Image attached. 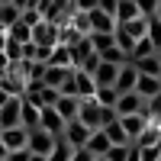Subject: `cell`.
<instances>
[{"label":"cell","mask_w":161,"mask_h":161,"mask_svg":"<svg viewBox=\"0 0 161 161\" xmlns=\"http://www.w3.org/2000/svg\"><path fill=\"white\" fill-rule=\"evenodd\" d=\"M74 119H80L87 129H100V126H106L110 119H116V110L113 106H100L97 100H80V106H77V116Z\"/></svg>","instance_id":"1"},{"label":"cell","mask_w":161,"mask_h":161,"mask_svg":"<svg viewBox=\"0 0 161 161\" xmlns=\"http://www.w3.org/2000/svg\"><path fill=\"white\" fill-rule=\"evenodd\" d=\"M52 145H55V136L45 129H26V148H29L32 155H48L52 152Z\"/></svg>","instance_id":"2"},{"label":"cell","mask_w":161,"mask_h":161,"mask_svg":"<svg viewBox=\"0 0 161 161\" xmlns=\"http://www.w3.org/2000/svg\"><path fill=\"white\" fill-rule=\"evenodd\" d=\"M29 42L36 45H45V48H55L58 45V23H48V19H39L32 26V39Z\"/></svg>","instance_id":"3"},{"label":"cell","mask_w":161,"mask_h":161,"mask_svg":"<svg viewBox=\"0 0 161 161\" xmlns=\"http://www.w3.org/2000/svg\"><path fill=\"white\" fill-rule=\"evenodd\" d=\"M90 132H93V129H87L80 119H68V123H64V129H61V136H64V142H68L71 148H84Z\"/></svg>","instance_id":"4"},{"label":"cell","mask_w":161,"mask_h":161,"mask_svg":"<svg viewBox=\"0 0 161 161\" xmlns=\"http://www.w3.org/2000/svg\"><path fill=\"white\" fill-rule=\"evenodd\" d=\"M136 80H139L136 64L126 61V64H119V74H116V80H113V87H116V93H129V90H136Z\"/></svg>","instance_id":"5"},{"label":"cell","mask_w":161,"mask_h":161,"mask_svg":"<svg viewBox=\"0 0 161 161\" xmlns=\"http://www.w3.org/2000/svg\"><path fill=\"white\" fill-rule=\"evenodd\" d=\"M119 126H123V132H126V139H129V145L139 139V132L148 126V116L145 113H129V116H119Z\"/></svg>","instance_id":"6"},{"label":"cell","mask_w":161,"mask_h":161,"mask_svg":"<svg viewBox=\"0 0 161 161\" xmlns=\"http://www.w3.org/2000/svg\"><path fill=\"white\" fill-rule=\"evenodd\" d=\"M39 129L52 132V136H61L64 119L58 116V110H55V106H42V110H39Z\"/></svg>","instance_id":"7"},{"label":"cell","mask_w":161,"mask_h":161,"mask_svg":"<svg viewBox=\"0 0 161 161\" xmlns=\"http://www.w3.org/2000/svg\"><path fill=\"white\" fill-rule=\"evenodd\" d=\"M19 126V97H7L0 103V129Z\"/></svg>","instance_id":"8"},{"label":"cell","mask_w":161,"mask_h":161,"mask_svg":"<svg viewBox=\"0 0 161 161\" xmlns=\"http://www.w3.org/2000/svg\"><path fill=\"white\" fill-rule=\"evenodd\" d=\"M142 97H139V93L136 90H129V93H119V97H116V103H113V110H116V116H129V113H139L142 110Z\"/></svg>","instance_id":"9"},{"label":"cell","mask_w":161,"mask_h":161,"mask_svg":"<svg viewBox=\"0 0 161 161\" xmlns=\"http://www.w3.org/2000/svg\"><path fill=\"white\" fill-rule=\"evenodd\" d=\"M116 74H119V64H113V61H100L97 68L90 71V77H93V84H97V87H113Z\"/></svg>","instance_id":"10"},{"label":"cell","mask_w":161,"mask_h":161,"mask_svg":"<svg viewBox=\"0 0 161 161\" xmlns=\"http://www.w3.org/2000/svg\"><path fill=\"white\" fill-rule=\"evenodd\" d=\"M87 26H90V32H113L116 29V19L110 16V13H103V10L93 7L87 13Z\"/></svg>","instance_id":"11"},{"label":"cell","mask_w":161,"mask_h":161,"mask_svg":"<svg viewBox=\"0 0 161 161\" xmlns=\"http://www.w3.org/2000/svg\"><path fill=\"white\" fill-rule=\"evenodd\" d=\"M0 142H3V148H7V152L26 148V129H23V126H13V129H0Z\"/></svg>","instance_id":"12"},{"label":"cell","mask_w":161,"mask_h":161,"mask_svg":"<svg viewBox=\"0 0 161 161\" xmlns=\"http://www.w3.org/2000/svg\"><path fill=\"white\" fill-rule=\"evenodd\" d=\"M68 52H71V68H80L90 55H93V48H90V39L87 36H80L77 42H71L68 45Z\"/></svg>","instance_id":"13"},{"label":"cell","mask_w":161,"mask_h":161,"mask_svg":"<svg viewBox=\"0 0 161 161\" xmlns=\"http://www.w3.org/2000/svg\"><path fill=\"white\" fill-rule=\"evenodd\" d=\"M93 90H97L93 77H90L87 71L74 68V93H77V100H90V97H93Z\"/></svg>","instance_id":"14"},{"label":"cell","mask_w":161,"mask_h":161,"mask_svg":"<svg viewBox=\"0 0 161 161\" xmlns=\"http://www.w3.org/2000/svg\"><path fill=\"white\" fill-rule=\"evenodd\" d=\"M39 110H42V106H36V103L19 97V126L23 129H36L39 126Z\"/></svg>","instance_id":"15"},{"label":"cell","mask_w":161,"mask_h":161,"mask_svg":"<svg viewBox=\"0 0 161 161\" xmlns=\"http://www.w3.org/2000/svg\"><path fill=\"white\" fill-rule=\"evenodd\" d=\"M136 93L142 100H152L155 93H161V77H148V74H139L136 80Z\"/></svg>","instance_id":"16"},{"label":"cell","mask_w":161,"mask_h":161,"mask_svg":"<svg viewBox=\"0 0 161 161\" xmlns=\"http://www.w3.org/2000/svg\"><path fill=\"white\" fill-rule=\"evenodd\" d=\"M136 148H148V145H161V126L158 123H148L142 132H139V139L132 142Z\"/></svg>","instance_id":"17"},{"label":"cell","mask_w":161,"mask_h":161,"mask_svg":"<svg viewBox=\"0 0 161 161\" xmlns=\"http://www.w3.org/2000/svg\"><path fill=\"white\" fill-rule=\"evenodd\" d=\"M84 148L93 155V158H100V155H106V148H110V139L103 136V129H93L90 136H87V145Z\"/></svg>","instance_id":"18"},{"label":"cell","mask_w":161,"mask_h":161,"mask_svg":"<svg viewBox=\"0 0 161 161\" xmlns=\"http://www.w3.org/2000/svg\"><path fill=\"white\" fill-rule=\"evenodd\" d=\"M136 16H142L139 7H136V0H116V10H113V19L116 23H129Z\"/></svg>","instance_id":"19"},{"label":"cell","mask_w":161,"mask_h":161,"mask_svg":"<svg viewBox=\"0 0 161 161\" xmlns=\"http://www.w3.org/2000/svg\"><path fill=\"white\" fill-rule=\"evenodd\" d=\"M132 64H136V71H139V74L161 77V61H158V55H142V58H136Z\"/></svg>","instance_id":"20"},{"label":"cell","mask_w":161,"mask_h":161,"mask_svg":"<svg viewBox=\"0 0 161 161\" xmlns=\"http://www.w3.org/2000/svg\"><path fill=\"white\" fill-rule=\"evenodd\" d=\"M71 74V68H55V64H45V71H42V84L45 87H61V80Z\"/></svg>","instance_id":"21"},{"label":"cell","mask_w":161,"mask_h":161,"mask_svg":"<svg viewBox=\"0 0 161 161\" xmlns=\"http://www.w3.org/2000/svg\"><path fill=\"white\" fill-rule=\"evenodd\" d=\"M74 148L68 142H64V136H55V145H52V152L45 155V161H71Z\"/></svg>","instance_id":"22"},{"label":"cell","mask_w":161,"mask_h":161,"mask_svg":"<svg viewBox=\"0 0 161 161\" xmlns=\"http://www.w3.org/2000/svg\"><path fill=\"white\" fill-rule=\"evenodd\" d=\"M103 129V136L110 139V145H129V139H126V132H123V126H119V116L116 119H110L106 126H100Z\"/></svg>","instance_id":"23"},{"label":"cell","mask_w":161,"mask_h":161,"mask_svg":"<svg viewBox=\"0 0 161 161\" xmlns=\"http://www.w3.org/2000/svg\"><path fill=\"white\" fill-rule=\"evenodd\" d=\"M77 106H80V100H77V97H58V100H55V110H58V116L64 119V123L77 116Z\"/></svg>","instance_id":"24"},{"label":"cell","mask_w":161,"mask_h":161,"mask_svg":"<svg viewBox=\"0 0 161 161\" xmlns=\"http://www.w3.org/2000/svg\"><path fill=\"white\" fill-rule=\"evenodd\" d=\"M3 32H7V39H13V42L23 45V42H29V39H32V26H26L23 19H16L13 26H7Z\"/></svg>","instance_id":"25"},{"label":"cell","mask_w":161,"mask_h":161,"mask_svg":"<svg viewBox=\"0 0 161 161\" xmlns=\"http://www.w3.org/2000/svg\"><path fill=\"white\" fill-rule=\"evenodd\" d=\"M113 45H116V48H119V52H123V55L129 58V55H132V45H136V39H132V36L123 29V26L116 23V29H113Z\"/></svg>","instance_id":"26"},{"label":"cell","mask_w":161,"mask_h":161,"mask_svg":"<svg viewBox=\"0 0 161 161\" xmlns=\"http://www.w3.org/2000/svg\"><path fill=\"white\" fill-rule=\"evenodd\" d=\"M45 64H55V68H71V52H68V45H55L52 48V55H48V61Z\"/></svg>","instance_id":"27"},{"label":"cell","mask_w":161,"mask_h":161,"mask_svg":"<svg viewBox=\"0 0 161 161\" xmlns=\"http://www.w3.org/2000/svg\"><path fill=\"white\" fill-rule=\"evenodd\" d=\"M123 29L132 36V39H142L145 32H148V16H136V19H129V23H119Z\"/></svg>","instance_id":"28"},{"label":"cell","mask_w":161,"mask_h":161,"mask_svg":"<svg viewBox=\"0 0 161 161\" xmlns=\"http://www.w3.org/2000/svg\"><path fill=\"white\" fill-rule=\"evenodd\" d=\"M19 19V10L10 3V0H0V29H7V26H13Z\"/></svg>","instance_id":"29"},{"label":"cell","mask_w":161,"mask_h":161,"mask_svg":"<svg viewBox=\"0 0 161 161\" xmlns=\"http://www.w3.org/2000/svg\"><path fill=\"white\" fill-rule=\"evenodd\" d=\"M142 55H158L148 36H142V39H136V45H132V55H129V61H136V58H142Z\"/></svg>","instance_id":"30"},{"label":"cell","mask_w":161,"mask_h":161,"mask_svg":"<svg viewBox=\"0 0 161 161\" xmlns=\"http://www.w3.org/2000/svg\"><path fill=\"white\" fill-rule=\"evenodd\" d=\"M87 39H90V48L93 52H103V48L113 45V32H87Z\"/></svg>","instance_id":"31"},{"label":"cell","mask_w":161,"mask_h":161,"mask_svg":"<svg viewBox=\"0 0 161 161\" xmlns=\"http://www.w3.org/2000/svg\"><path fill=\"white\" fill-rule=\"evenodd\" d=\"M116 97H119L116 87H97V90H93V100H97L100 106H113V103H116Z\"/></svg>","instance_id":"32"},{"label":"cell","mask_w":161,"mask_h":161,"mask_svg":"<svg viewBox=\"0 0 161 161\" xmlns=\"http://www.w3.org/2000/svg\"><path fill=\"white\" fill-rule=\"evenodd\" d=\"M145 113H148V123L161 126V93H155L152 100H145Z\"/></svg>","instance_id":"33"},{"label":"cell","mask_w":161,"mask_h":161,"mask_svg":"<svg viewBox=\"0 0 161 161\" xmlns=\"http://www.w3.org/2000/svg\"><path fill=\"white\" fill-rule=\"evenodd\" d=\"M97 58H100V61H113V64H126V61H129V58H126V55H123V52H119L116 45H110V48L97 52Z\"/></svg>","instance_id":"34"},{"label":"cell","mask_w":161,"mask_h":161,"mask_svg":"<svg viewBox=\"0 0 161 161\" xmlns=\"http://www.w3.org/2000/svg\"><path fill=\"white\" fill-rule=\"evenodd\" d=\"M152 39V45H155V52H161V19H155V16H148V32H145Z\"/></svg>","instance_id":"35"},{"label":"cell","mask_w":161,"mask_h":161,"mask_svg":"<svg viewBox=\"0 0 161 161\" xmlns=\"http://www.w3.org/2000/svg\"><path fill=\"white\" fill-rule=\"evenodd\" d=\"M58 97H61V93H58L55 87H45V84H42V90H39V106H55Z\"/></svg>","instance_id":"36"},{"label":"cell","mask_w":161,"mask_h":161,"mask_svg":"<svg viewBox=\"0 0 161 161\" xmlns=\"http://www.w3.org/2000/svg\"><path fill=\"white\" fill-rule=\"evenodd\" d=\"M126 155H129V145H110L106 148V161H126Z\"/></svg>","instance_id":"37"},{"label":"cell","mask_w":161,"mask_h":161,"mask_svg":"<svg viewBox=\"0 0 161 161\" xmlns=\"http://www.w3.org/2000/svg\"><path fill=\"white\" fill-rule=\"evenodd\" d=\"M161 155V145H148V148H139V158L142 161H158Z\"/></svg>","instance_id":"38"},{"label":"cell","mask_w":161,"mask_h":161,"mask_svg":"<svg viewBox=\"0 0 161 161\" xmlns=\"http://www.w3.org/2000/svg\"><path fill=\"white\" fill-rule=\"evenodd\" d=\"M155 3L158 0H136V7H139L142 16H155Z\"/></svg>","instance_id":"39"},{"label":"cell","mask_w":161,"mask_h":161,"mask_svg":"<svg viewBox=\"0 0 161 161\" xmlns=\"http://www.w3.org/2000/svg\"><path fill=\"white\" fill-rule=\"evenodd\" d=\"M93 7H97V0H71V10H77V13H90Z\"/></svg>","instance_id":"40"},{"label":"cell","mask_w":161,"mask_h":161,"mask_svg":"<svg viewBox=\"0 0 161 161\" xmlns=\"http://www.w3.org/2000/svg\"><path fill=\"white\" fill-rule=\"evenodd\" d=\"M29 155H32L29 148H16V152H7L3 161H29Z\"/></svg>","instance_id":"41"},{"label":"cell","mask_w":161,"mask_h":161,"mask_svg":"<svg viewBox=\"0 0 161 161\" xmlns=\"http://www.w3.org/2000/svg\"><path fill=\"white\" fill-rule=\"evenodd\" d=\"M19 19H23L26 26H36L42 16H39V10H23V13H19Z\"/></svg>","instance_id":"42"},{"label":"cell","mask_w":161,"mask_h":161,"mask_svg":"<svg viewBox=\"0 0 161 161\" xmlns=\"http://www.w3.org/2000/svg\"><path fill=\"white\" fill-rule=\"evenodd\" d=\"M97 64H100V58H97V52H93V55H90V58H87L84 64H80V71H87V74H90L93 68H97Z\"/></svg>","instance_id":"43"},{"label":"cell","mask_w":161,"mask_h":161,"mask_svg":"<svg viewBox=\"0 0 161 161\" xmlns=\"http://www.w3.org/2000/svg\"><path fill=\"white\" fill-rule=\"evenodd\" d=\"M97 10H103V13H110V16H113V10H116V0H97Z\"/></svg>","instance_id":"44"},{"label":"cell","mask_w":161,"mask_h":161,"mask_svg":"<svg viewBox=\"0 0 161 161\" xmlns=\"http://www.w3.org/2000/svg\"><path fill=\"white\" fill-rule=\"evenodd\" d=\"M93 155L87 152V148H74V155H71V161H90Z\"/></svg>","instance_id":"45"},{"label":"cell","mask_w":161,"mask_h":161,"mask_svg":"<svg viewBox=\"0 0 161 161\" xmlns=\"http://www.w3.org/2000/svg\"><path fill=\"white\" fill-rule=\"evenodd\" d=\"M126 161H142V158H139V148H136V145H129V155H126Z\"/></svg>","instance_id":"46"},{"label":"cell","mask_w":161,"mask_h":161,"mask_svg":"<svg viewBox=\"0 0 161 161\" xmlns=\"http://www.w3.org/2000/svg\"><path fill=\"white\" fill-rule=\"evenodd\" d=\"M7 68H10V58H7V55H3V52H0V74H3V71H7Z\"/></svg>","instance_id":"47"},{"label":"cell","mask_w":161,"mask_h":161,"mask_svg":"<svg viewBox=\"0 0 161 161\" xmlns=\"http://www.w3.org/2000/svg\"><path fill=\"white\" fill-rule=\"evenodd\" d=\"M155 19H161V0L155 3Z\"/></svg>","instance_id":"48"},{"label":"cell","mask_w":161,"mask_h":161,"mask_svg":"<svg viewBox=\"0 0 161 161\" xmlns=\"http://www.w3.org/2000/svg\"><path fill=\"white\" fill-rule=\"evenodd\" d=\"M29 161H45V155H29Z\"/></svg>","instance_id":"49"},{"label":"cell","mask_w":161,"mask_h":161,"mask_svg":"<svg viewBox=\"0 0 161 161\" xmlns=\"http://www.w3.org/2000/svg\"><path fill=\"white\" fill-rule=\"evenodd\" d=\"M90 161H106V158H103V155H100V158H90Z\"/></svg>","instance_id":"50"},{"label":"cell","mask_w":161,"mask_h":161,"mask_svg":"<svg viewBox=\"0 0 161 161\" xmlns=\"http://www.w3.org/2000/svg\"><path fill=\"white\" fill-rule=\"evenodd\" d=\"M158 61H161V52H158Z\"/></svg>","instance_id":"51"},{"label":"cell","mask_w":161,"mask_h":161,"mask_svg":"<svg viewBox=\"0 0 161 161\" xmlns=\"http://www.w3.org/2000/svg\"><path fill=\"white\" fill-rule=\"evenodd\" d=\"M158 161H161V155H158Z\"/></svg>","instance_id":"52"}]
</instances>
